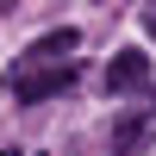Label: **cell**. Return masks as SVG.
Here are the masks:
<instances>
[{
    "label": "cell",
    "instance_id": "cell-4",
    "mask_svg": "<svg viewBox=\"0 0 156 156\" xmlns=\"http://www.w3.org/2000/svg\"><path fill=\"white\" fill-rule=\"evenodd\" d=\"M75 44H81V37H75L69 25H62V31H44V37H37L31 50H25V75H31L37 62H50V69H69V62H62V56H69Z\"/></svg>",
    "mask_w": 156,
    "mask_h": 156
},
{
    "label": "cell",
    "instance_id": "cell-6",
    "mask_svg": "<svg viewBox=\"0 0 156 156\" xmlns=\"http://www.w3.org/2000/svg\"><path fill=\"white\" fill-rule=\"evenodd\" d=\"M0 156H12V150H0Z\"/></svg>",
    "mask_w": 156,
    "mask_h": 156
},
{
    "label": "cell",
    "instance_id": "cell-3",
    "mask_svg": "<svg viewBox=\"0 0 156 156\" xmlns=\"http://www.w3.org/2000/svg\"><path fill=\"white\" fill-rule=\"evenodd\" d=\"M150 131H156V112H144V106L125 112V119L112 125V137H106V156H137V150L150 144Z\"/></svg>",
    "mask_w": 156,
    "mask_h": 156
},
{
    "label": "cell",
    "instance_id": "cell-1",
    "mask_svg": "<svg viewBox=\"0 0 156 156\" xmlns=\"http://www.w3.org/2000/svg\"><path fill=\"white\" fill-rule=\"evenodd\" d=\"M75 62L69 69H31V75H19V81H12V100H25V106H37V100H56V94H69L75 87Z\"/></svg>",
    "mask_w": 156,
    "mask_h": 156
},
{
    "label": "cell",
    "instance_id": "cell-5",
    "mask_svg": "<svg viewBox=\"0 0 156 156\" xmlns=\"http://www.w3.org/2000/svg\"><path fill=\"white\" fill-rule=\"evenodd\" d=\"M144 31H150V37H156V6H150V12H144Z\"/></svg>",
    "mask_w": 156,
    "mask_h": 156
},
{
    "label": "cell",
    "instance_id": "cell-2",
    "mask_svg": "<svg viewBox=\"0 0 156 156\" xmlns=\"http://www.w3.org/2000/svg\"><path fill=\"white\" fill-rule=\"evenodd\" d=\"M144 87H150V56L131 44L106 62V94H144Z\"/></svg>",
    "mask_w": 156,
    "mask_h": 156
}]
</instances>
